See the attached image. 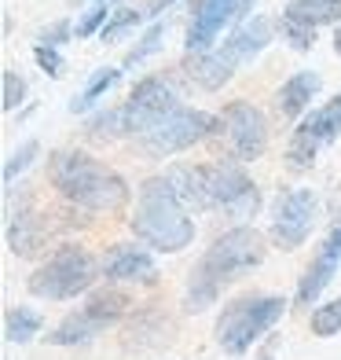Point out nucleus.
Returning <instances> with one entry per match:
<instances>
[{
  "label": "nucleus",
  "instance_id": "f257e3e1",
  "mask_svg": "<svg viewBox=\"0 0 341 360\" xmlns=\"http://www.w3.org/2000/svg\"><path fill=\"white\" fill-rule=\"evenodd\" d=\"M48 176H52L62 199L85 206L92 214H114L128 202L125 180L85 151H55L48 162Z\"/></svg>",
  "mask_w": 341,
  "mask_h": 360
},
{
  "label": "nucleus",
  "instance_id": "f03ea898",
  "mask_svg": "<svg viewBox=\"0 0 341 360\" xmlns=\"http://www.w3.org/2000/svg\"><path fill=\"white\" fill-rule=\"evenodd\" d=\"M128 224H133V232L143 247H151L158 254H180L194 239V221L187 217V210L176 202V195H173L166 176H151L140 184L136 214Z\"/></svg>",
  "mask_w": 341,
  "mask_h": 360
},
{
  "label": "nucleus",
  "instance_id": "7ed1b4c3",
  "mask_svg": "<svg viewBox=\"0 0 341 360\" xmlns=\"http://www.w3.org/2000/svg\"><path fill=\"white\" fill-rule=\"evenodd\" d=\"M286 313V298L279 294H253V298H235L224 305V313L217 316V342L224 353H246L261 335H268Z\"/></svg>",
  "mask_w": 341,
  "mask_h": 360
},
{
  "label": "nucleus",
  "instance_id": "20e7f679",
  "mask_svg": "<svg viewBox=\"0 0 341 360\" xmlns=\"http://www.w3.org/2000/svg\"><path fill=\"white\" fill-rule=\"evenodd\" d=\"M95 276H100V265L85 247H59L29 276V294L44 302H70L95 283Z\"/></svg>",
  "mask_w": 341,
  "mask_h": 360
},
{
  "label": "nucleus",
  "instance_id": "39448f33",
  "mask_svg": "<svg viewBox=\"0 0 341 360\" xmlns=\"http://www.w3.org/2000/svg\"><path fill=\"white\" fill-rule=\"evenodd\" d=\"M261 261H265V239H261V232L239 224V228H227L224 236H217L213 247L202 254V261L194 269L206 272L209 280H217L224 287L227 280H235L239 272L257 269Z\"/></svg>",
  "mask_w": 341,
  "mask_h": 360
},
{
  "label": "nucleus",
  "instance_id": "423d86ee",
  "mask_svg": "<svg viewBox=\"0 0 341 360\" xmlns=\"http://www.w3.org/2000/svg\"><path fill=\"white\" fill-rule=\"evenodd\" d=\"M118 110H121L125 136H147L180 110V100H176V89L166 77H143Z\"/></svg>",
  "mask_w": 341,
  "mask_h": 360
},
{
  "label": "nucleus",
  "instance_id": "0eeeda50",
  "mask_svg": "<svg viewBox=\"0 0 341 360\" xmlns=\"http://www.w3.org/2000/svg\"><path fill=\"white\" fill-rule=\"evenodd\" d=\"M206 176H209V199H213V206L224 210L227 217L246 221L261 210V191H257V184L250 180L246 166H242L239 158L209 162Z\"/></svg>",
  "mask_w": 341,
  "mask_h": 360
},
{
  "label": "nucleus",
  "instance_id": "6e6552de",
  "mask_svg": "<svg viewBox=\"0 0 341 360\" xmlns=\"http://www.w3.org/2000/svg\"><path fill=\"white\" fill-rule=\"evenodd\" d=\"M319 221V199L308 188H286L272 199V243L279 250H297Z\"/></svg>",
  "mask_w": 341,
  "mask_h": 360
},
{
  "label": "nucleus",
  "instance_id": "1a4fd4ad",
  "mask_svg": "<svg viewBox=\"0 0 341 360\" xmlns=\"http://www.w3.org/2000/svg\"><path fill=\"white\" fill-rule=\"evenodd\" d=\"M220 129H224V125H220L217 114L180 107L169 122H161L154 133L140 136V151L151 155V158H169V155H176V151H187L191 143H199V140H206V136L220 133Z\"/></svg>",
  "mask_w": 341,
  "mask_h": 360
},
{
  "label": "nucleus",
  "instance_id": "9d476101",
  "mask_svg": "<svg viewBox=\"0 0 341 360\" xmlns=\"http://www.w3.org/2000/svg\"><path fill=\"white\" fill-rule=\"evenodd\" d=\"M220 133L227 140V151L232 158H239L242 166L246 162H257L268 151V118L261 107H253L246 100H232L220 114Z\"/></svg>",
  "mask_w": 341,
  "mask_h": 360
},
{
  "label": "nucleus",
  "instance_id": "9b49d317",
  "mask_svg": "<svg viewBox=\"0 0 341 360\" xmlns=\"http://www.w3.org/2000/svg\"><path fill=\"white\" fill-rule=\"evenodd\" d=\"M239 4L242 0H199L191 15V26H187V52L191 56H202L213 48V41L220 37V30L239 19Z\"/></svg>",
  "mask_w": 341,
  "mask_h": 360
},
{
  "label": "nucleus",
  "instance_id": "f8f14e48",
  "mask_svg": "<svg viewBox=\"0 0 341 360\" xmlns=\"http://www.w3.org/2000/svg\"><path fill=\"white\" fill-rule=\"evenodd\" d=\"M103 276L110 283H154L158 265L147 250L136 247V243H118V247H110L107 257H103Z\"/></svg>",
  "mask_w": 341,
  "mask_h": 360
},
{
  "label": "nucleus",
  "instance_id": "ddd939ff",
  "mask_svg": "<svg viewBox=\"0 0 341 360\" xmlns=\"http://www.w3.org/2000/svg\"><path fill=\"white\" fill-rule=\"evenodd\" d=\"M169 180V188L176 195V202H180L187 214L194 210H213V199H209V176H206V166H187V162H176L161 173Z\"/></svg>",
  "mask_w": 341,
  "mask_h": 360
},
{
  "label": "nucleus",
  "instance_id": "4468645a",
  "mask_svg": "<svg viewBox=\"0 0 341 360\" xmlns=\"http://www.w3.org/2000/svg\"><path fill=\"white\" fill-rule=\"evenodd\" d=\"M268 44H272V19L257 15V19H246L232 37L224 41V52L235 67H242V63H250L253 56H261Z\"/></svg>",
  "mask_w": 341,
  "mask_h": 360
},
{
  "label": "nucleus",
  "instance_id": "2eb2a0df",
  "mask_svg": "<svg viewBox=\"0 0 341 360\" xmlns=\"http://www.w3.org/2000/svg\"><path fill=\"white\" fill-rule=\"evenodd\" d=\"M319 89H323V77L316 70H297L294 77L283 81L279 92H275V107H279L283 118H301L308 110V103L316 100Z\"/></svg>",
  "mask_w": 341,
  "mask_h": 360
},
{
  "label": "nucleus",
  "instance_id": "dca6fc26",
  "mask_svg": "<svg viewBox=\"0 0 341 360\" xmlns=\"http://www.w3.org/2000/svg\"><path fill=\"white\" fill-rule=\"evenodd\" d=\"M232 74H235V63L227 59L224 48H217V52H202V56H194V59L187 63V77H191L199 89H206V92L224 89L227 81H232Z\"/></svg>",
  "mask_w": 341,
  "mask_h": 360
},
{
  "label": "nucleus",
  "instance_id": "f3484780",
  "mask_svg": "<svg viewBox=\"0 0 341 360\" xmlns=\"http://www.w3.org/2000/svg\"><path fill=\"white\" fill-rule=\"evenodd\" d=\"M337 265H341V257L323 243V250L312 257V265L305 269L301 276V283H297V305H312L323 290H327V283L337 276Z\"/></svg>",
  "mask_w": 341,
  "mask_h": 360
},
{
  "label": "nucleus",
  "instance_id": "a211bd4d",
  "mask_svg": "<svg viewBox=\"0 0 341 360\" xmlns=\"http://www.w3.org/2000/svg\"><path fill=\"white\" fill-rule=\"evenodd\" d=\"M283 19L301 22L308 30L319 26H341V0H290Z\"/></svg>",
  "mask_w": 341,
  "mask_h": 360
},
{
  "label": "nucleus",
  "instance_id": "6ab92c4d",
  "mask_svg": "<svg viewBox=\"0 0 341 360\" xmlns=\"http://www.w3.org/2000/svg\"><path fill=\"white\" fill-rule=\"evenodd\" d=\"M103 327H107L103 320H95L88 309H81V313H70L67 320H62L55 331L48 335V342H52V346H88Z\"/></svg>",
  "mask_w": 341,
  "mask_h": 360
},
{
  "label": "nucleus",
  "instance_id": "aec40b11",
  "mask_svg": "<svg viewBox=\"0 0 341 360\" xmlns=\"http://www.w3.org/2000/svg\"><path fill=\"white\" fill-rule=\"evenodd\" d=\"M301 129H308L319 143H334L341 136V92L330 96L327 103H319L308 118L301 122Z\"/></svg>",
  "mask_w": 341,
  "mask_h": 360
},
{
  "label": "nucleus",
  "instance_id": "412c9836",
  "mask_svg": "<svg viewBox=\"0 0 341 360\" xmlns=\"http://www.w3.org/2000/svg\"><path fill=\"white\" fill-rule=\"evenodd\" d=\"M8 250L19 257H34L41 250V221L34 214H15L8 224Z\"/></svg>",
  "mask_w": 341,
  "mask_h": 360
},
{
  "label": "nucleus",
  "instance_id": "4be33fe9",
  "mask_svg": "<svg viewBox=\"0 0 341 360\" xmlns=\"http://www.w3.org/2000/svg\"><path fill=\"white\" fill-rule=\"evenodd\" d=\"M41 313L37 309H26V305H15L8 309V316H4V335L8 342H15V346H26V342H34V335H41Z\"/></svg>",
  "mask_w": 341,
  "mask_h": 360
},
{
  "label": "nucleus",
  "instance_id": "5701e85b",
  "mask_svg": "<svg viewBox=\"0 0 341 360\" xmlns=\"http://www.w3.org/2000/svg\"><path fill=\"white\" fill-rule=\"evenodd\" d=\"M217 298H220V283L209 280L206 272L191 269V280L184 290V313H206L209 305H217Z\"/></svg>",
  "mask_w": 341,
  "mask_h": 360
},
{
  "label": "nucleus",
  "instance_id": "b1692460",
  "mask_svg": "<svg viewBox=\"0 0 341 360\" xmlns=\"http://www.w3.org/2000/svg\"><path fill=\"white\" fill-rule=\"evenodd\" d=\"M121 81V70L118 67H100L92 77H88V85H85V92L81 96H74V103H70V114H85L88 107H95V100L100 96H107L114 85Z\"/></svg>",
  "mask_w": 341,
  "mask_h": 360
},
{
  "label": "nucleus",
  "instance_id": "393cba45",
  "mask_svg": "<svg viewBox=\"0 0 341 360\" xmlns=\"http://www.w3.org/2000/svg\"><path fill=\"white\" fill-rule=\"evenodd\" d=\"M316 151H319V140L308 133V129H294V136H290V147H286V162H290V169H312L316 166Z\"/></svg>",
  "mask_w": 341,
  "mask_h": 360
},
{
  "label": "nucleus",
  "instance_id": "a878e982",
  "mask_svg": "<svg viewBox=\"0 0 341 360\" xmlns=\"http://www.w3.org/2000/svg\"><path fill=\"white\" fill-rule=\"evenodd\" d=\"M88 313L95 316V320H103L107 327L110 323H118L121 316H125V309H128V298H125V294L121 290H95L92 294V298H88Z\"/></svg>",
  "mask_w": 341,
  "mask_h": 360
},
{
  "label": "nucleus",
  "instance_id": "bb28decb",
  "mask_svg": "<svg viewBox=\"0 0 341 360\" xmlns=\"http://www.w3.org/2000/svg\"><path fill=\"white\" fill-rule=\"evenodd\" d=\"M312 335L316 338H334L341 335V298L323 302L312 309Z\"/></svg>",
  "mask_w": 341,
  "mask_h": 360
},
{
  "label": "nucleus",
  "instance_id": "cd10ccee",
  "mask_svg": "<svg viewBox=\"0 0 341 360\" xmlns=\"http://www.w3.org/2000/svg\"><path fill=\"white\" fill-rule=\"evenodd\" d=\"M140 19H143V11H136V8L110 11V22L100 30V37H103V41H118V37H125V34H133V30L140 26Z\"/></svg>",
  "mask_w": 341,
  "mask_h": 360
},
{
  "label": "nucleus",
  "instance_id": "c85d7f7f",
  "mask_svg": "<svg viewBox=\"0 0 341 360\" xmlns=\"http://www.w3.org/2000/svg\"><path fill=\"white\" fill-rule=\"evenodd\" d=\"M88 133L95 140H114V136H125V125H121V110H100L88 118Z\"/></svg>",
  "mask_w": 341,
  "mask_h": 360
},
{
  "label": "nucleus",
  "instance_id": "c756f323",
  "mask_svg": "<svg viewBox=\"0 0 341 360\" xmlns=\"http://www.w3.org/2000/svg\"><path fill=\"white\" fill-rule=\"evenodd\" d=\"M161 41H166V22H154V26L147 30V34L140 37V44L125 56V67H136V63H143L147 56H154L158 48H161Z\"/></svg>",
  "mask_w": 341,
  "mask_h": 360
},
{
  "label": "nucleus",
  "instance_id": "7c9ffc66",
  "mask_svg": "<svg viewBox=\"0 0 341 360\" xmlns=\"http://www.w3.org/2000/svg\"><path fill=\"white\" fill-rule=\"evenodd\" d=\"M37 155H41V143H37V140H26L19 151L8 158V166H4V184L11 188V184H15V176L26 173L29 166H34V158H37Z\"/></svg>",
  "mask_w": 341,
  "mask_h": 360
},
{
  "label": "nucleus",
  "instance_id": "2f4dec72",
  "mask_svg": "<svg viewBox=\"0 0 341 360\" xmlns=\"http://www.w3.org/2000/svg\"><path fill=\"white\" fill-rule=\"evenodd\" d=\"M22 100H26V81L15 70H4L0 74V103H4V110H15Z\"/></svg>",
  "mask_w": 341,
  "mask_h": 360
},
{
  "label": "nucleus",
  "instance_id": "473e14b6",
  "mask_svg": "<svg viewBox=\"0 0 341 360\" xmlns=\"http://www.w3.org/2000/svg\"><path fill=\"white\" fill-rule=\"evenodd\" d=\"M107 15H110V11H107L103 4H92V8H88L85 15H81L77 22H74V37H77V41L92 37L95 30H103V26H107Z\"/></svg>",
  "mask_w": 341,
  "mask_h": 360
},
{
  "label": "nucleus",
  "instance_id": "72a5a7b5",
  "mask_svg": "<svg viewBox=\"0 0 341 360\" xmlns=\"http://www.w3.org/2000/svg\"><path fill=\"white\" fill-rule=\"evenodd\" d=\"M279 30H283V37L290 41V48H297V52H308V48L316 44V30H308V26H301V22L279 19Z\"/></svg>",
  "mask_w": 341,
  "mask_h": 360
},
{
  "label": "nucleus",
  "instance_id": "f704fd0d",
  "mask_svg": "<svg viewBox=\"0 0 341 360\" xmlns=\"http://www.w3.org/2000/svg\"><path fill=\"white\" fill-rule=\"evenodd\" d=\"M34 59H37V67H41L44 74H52V77L62 74V56H59V48H52V44H37V48H34Z\"/></svg>",
  "mask_w": 341,
  "mask_h": 360
},
{
  "label": "nucleus",
  "instance_id": "c9c22d12",
  "mask_svg": "<svg viewBox=\"0 0 341 360\" xmlns=\"http://www.w3.org/2000/svg\"><path fill=\"white\" fill-rule=\"evenodd\" d=\"M67 37H74V26H70V22H55L52 30H44V34H41V44H52V48H59Z\"/></svg>",
  "mask_w": 341,
  "mask_h": 360
},
{
  "label": "nucleus",
  "instance_id": "e433bc0d",
  "mask_svg": "<svg viewBox=\"0 0 341 360\" xmlns=\"http://www.w3.org/2000/svg\"><path fill=\"white\" fill-rule=\"evenodd\" d=\"M169 4H176V0H151V4H147V11H143V15H161V11H166Z\"/></svg>",
  "mask_w": 341,
  "mask_h": 360
},
{
  "label": "nucleus",
  "instance_id": "4c0bfd02",
  "mask_svg": "<svg viewBox=\"0 0 341 360\" xmlns=\"http://www.w3.org/2000/svg\"><path fill=\"white\" fill-rule=\"evenodd\" d=\"M327 247H330V250H334V254L341 257V224H337L334 232H330V239H327Z\"/></svg>",
  "mask_w": 341,
  "mask_h": 360
},
{
  "label": "nucleus",
  "instance_id": "58836bf2",
  "mask_svg": "<svg viewBox=\"0 0 341 360\" xmlns=\"http://www.w3.org/2000/svg\"><path fill=\"white\" fill-rule=\"evenodd\" d=\"M334 52L341 56V26H334Z\"/></svg>",
  "mask_w": 341,
  "mask_h": 360
},
{
  "label": "nucleus",
  "instance_id": "ea45409f",
  "mask_svg": "<svg viewBox=\"0 0 341 360\" xmlns=\"http://www.w3.org/2000/svg\"><path fill=\"white\" fill-rule=\"evenodd\" d=\"M261 360H272V353H265V356H261Z\"/></svg>",
  "mask_w": 341,
  "mask_h": 360
},
{
  "label": "nucleus",
  "instance_id": "a19ab883",
  "mask_svg": "<svg viewBox=\"0 0 341 360\" xmlns=\"http://www.w3.org/2000/svg\"><path fill=\"white\" fill-rule=\"evenodd\" d=\"M95 4H103V0H95Z\"/></svg>",
  "mask_w": 341,
  "mask_h": 360
}]
</instances>
